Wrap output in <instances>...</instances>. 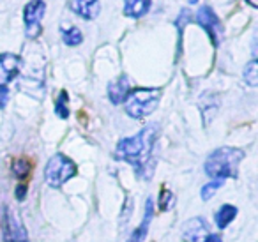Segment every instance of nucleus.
I'll return each mask as SVG.
<instances>
[{
    "label": "nucleus",
    "instance_id": "obj_18",
    "mask_svg": "<svg viewBox=\"0 0 258 242\" xmlns=\"http://www.w3.org/2000/svg\"><path fill=\"white\" fill-rule=\"evenodd\" d=\"M158 203H159V210H170L175 207V195H173L170 189H163L159 193V198H158Z\"/></svg>",
    "mask_w": 258,
    "mask_h": 242
},
{
    "label": "nucleus",
    "instance_id": "obj_11",
    "mask_svg": "<svg viewBox=\"0 0 258 242\" xmlns=\"http://www.w3.org/2000/svg\"><path fill=\"white\" fill-rule=\"evenodd\" d=\"M129 90H131V85H129V80L127 76H118L117 80H113V82L108 85V97H110V101L113 104H120L125 101V97H127Z\"/></svg>",
    "mask_w": 258,
    "mask_h": 242
},
{
    "label": "nucleus",
    "instance_id": "obj_14",
    "mask_svg": "<svg viewBox=\"0 0 258 242\" xmlns=\"http://www.w3.org/2000/svg\"><path fill=\"white\" fill-rule=\"evenodd\" d=\"M237 216V209L233 205H223L219 207V210L216 212V224H218L219 230L226 228Z\"/></svg>",
    "mask_w": 258,
    "mask_h": 242
},
{
    "label": "nucleus",
    "instance_id": "obj_13",
    "mask_svg": "<svg viewBox=\"0 0 258 242\" xmlns=\"http://www.w3.org/2000/svg\"><path fill=\"white\" fill-rule=\"evenodd\" d=\"M152 0H124V15L129 18H142L151 9Z\"/></svg>",
    "mask_w": 258,
    "mask_h": 242
},
{
    "label": "nucleus",
    "instance_id": "obj_8",
    "mask_svg": "<svg viewBox=\"0 0 258 242\" xmlns=\"http://www.w3.org/2000/svg\"><path fill=\"white\" fill-rule=\"evenodd\" d=\"M22 66V58L15 53H0V85L6 87L16 78Z\"/></svg>",
    "mask_w": 258,
    "mask_h": 242
},
{
    "label": "nucleus",
    "instance_id": "obj_25",
    "mask_svg": "<svg viewBox=\"0 0 258 242\" xmlns=\"http://www.w3.org/2000/svg\"><path fill=\"white\" fill-rule=\"evenodd\" d=\"M187 2H189V4H197L198 0H187Z\"/></svg>",
    "mask_w": 258,
    "mask_h": 242
},
{
    "label": "nucleus",
    "instance_id": "obj_7",
    "mask_svg": "<svg viewBox=\"0 0 258 242\" xmlns=\"http://www.w3.org/2000/svg\"><path fill=\"white\" fill-rule=\"evenodd\" d=\"M197 22H198V25H200L202 29H204L205 32L209 34L212 44H214V46H218V44L221 43L223 27H221V22H219V18L216 16V13L212 11L211 8L204 6V8H202L200 11L197 13Z\"/></svg>",
    "mask_w": 258,
    "mask_h": 242
},
{
    "label": "nucleus",
    "instance_id": "obj_9",
    "mask_svg": "<svg viewBox=\"0 0 258 242\" xmlns=\"http://www.w3.org/2000/svg\"><path fill=\"white\" fill-rule=\"evenodd\" d=\"M209 226L205 219L202 217H193L182 228V240L184 242H204L209 237Z\"/></svg>",
    "mask_w": 258,
    "mask_h": 242
},
{
    "label": "nucleus",
    "instance_id": "obj_16",
    "mask_svg": "<svg viewBox=\"0 0 258 242\" xmlns=\"http://www.w3.org/2000/svg\"><path fill=\"white\" fill-rule=\"evenodd\" d=\"M55 113L64 120L69 117V96L66 90H60V94H58L57 103H55Z\"/></svg>",
    "mask_w": 258,
    "mask_h": 242
},
{
    "label": "nucleus",
    "instance_id": "obj_23",
    "mask_svg": "<svg viewBox=\"0 0 258 242\" xmlns=\"http://www.w3.org/2000/svg\"><path fill=\"white\" fill-rule=\"evenodd\" d=\"M204 242H223V240H221V237H219V235H214V233H212V235H209V237L205 238Z\"/></svg>",
    "mask_w": 258,
    "mask_h": 242
},
{
    "label": "nucleus",
    "instance_id": "obj_5",
    "mask_svg": "<svg viewBox=\"0 0 258 242\" xmlns=\"http://www.w3.org/2000/svg\"><path fill=\"white\" fill-rule=\"evenodd\" d=\"M46 13V4L44 0H30L23 9V22H25V34L29 39H36L43 32L41 22Z\"/></svg>",
    "mask_w": 258,
    "mask_h": 242
},
{
    "label": "nucleus",
    "instance_id": "obj_10",
    "mask_svg": "<svg viewBox=\"0 0 258 242\" xmlns=\"http://www.w3.org/2000/svg\"><path fill=\"white\" fill-rule=\"evenodd\" d=\"M69 9L83 20L97 18L101 11L99 0H69Z\"/></svg>",
    "mask_w": 258,
    "mask_h": 242
},
{
    "label": "nucleus",
    "instance_id": "obj_17",
    "mask_svg": "<svg viewBox=\"0 0 258 242\" xmlns=\"http://www.w3.org/2000/svg\"><path fill=\"white\" fill-rule=\"evenodd\" d=\"M244 82L249 87L258 85V62L254 58L251 62H247L246 68H244Z\"/></svg>",
    "mask_w": 258,
    "mask_h": 242
},
{
    "label": "nucleus",
    "instance_id": "obj_21",
    "mask_svg": "<svg viewBox=\"0 0 258 242\" xmlns=\"http://www.w3.org/2000/svg\"><path fill=\"white\" fill-rule=\"evenodd\" d=\"M8 99H9V90L6 87L0 85V110L8 104Z\"/></svg>",
    "mask_w": 258,
    "mask_h": 242
},
{
    "label": "nucleus",
    "instance_id": "obj_3",
    "mask_svg": "<svg viewBox=\"0 0 258 242\" xmlns=\"http://www.w3.org/2000/svg\"><path fill=\"white\" fill-rule=\"evenodd\" d=\"M159 99H161V90L159 89L129 90L127 97L124 101L125 113L133 118H144L158 108Z\"/></svg>",
    "mask_w": 258,
    "mask_h": 242
},
{
    "label": "nucleus",
    "instance_id": "obj_1",
    "mask_svg": "<svg viewBox=\"0 0 258 242\" xmlns=\"http://www.w3.org/2000/svg\"><path fill=\"white\" fill-rule=\"evenodd\" d=\"M156 138H158V128L147 126L138 135L120 140L115 149V156L117 159L131 164L140 177H145V173H149L147 166L152 164V149H154Z\"/></svg>",
    "mask_w": 258,
    "mask_h": 242
},
{
    "label": "nucleus",
    "instance_id": "obj_15",
    "mask_svg": "<svg viewBox=\"0 0 258 242\" xmlns=\"http://www.w3.org/2000/svg\"><path fill=\"white\" fill-rule=\"evenodd\" d=\"M62 34V41H64L68 46H78L82 44L83 41V36H82V30L78 27H69V29H62L60 30Z\"/></svg>",
    "mask_w": 258,
    "mask_h": 242
},
{
    "label": "nucleus",
    "instance_id": "obj_20",
    "mask_svg": "<svg viewBox=\"0 0 258 242\" xmlns=\"http://www.w3.org/2000/svg\"><path fill=\"white\" fill-rule=\"evenodd\" d=\"M223 186V180H212V182H209V184H205L204 188H202V191H200V196H202V200H211L212 196L216 195V191H218L219 188Z\"/></svg>",
    "mask_w": 258,
    "mask_h": 242
},
{
    "label": "nucleus",
    "instance_id": "obj_2",
    "mask_svg": "<svg viewBox=\"0 0 258 242\" xmlns=\"http://www.w3.org/2000/svg\"><path fill=\"white\" fill-rule=\"evenodd\" d=\"M244 159V152L235 147H221L216 149L205 161V173L216 180L235 178L239 173V164Z\"/></svg>",
    "mask_w": 258,
    "mask_h": 242
},
{
    "label": "nucleus",
    "instance_id": "obj_12",
    "mask_svg": "<svg viewBox=\"0 0 258 242\" xmlns=\"http://www.w3.org/2000/svg\"><path fill=\"white\" fill-rule=\"evenodd\" d=\"M152 216H154V203H152V198H147L144 219H142L140 226L131 233V237L127 238V242H144V238L147 237V230H149V224H151V221H152Z\"/></svg>",
    "mask_w": 258,
    "mask_h": 242
},
{
    "label": "nucleus",
    "instance_id": "obj_24",
    "mask_svg": "<svg viewBox=\"0 0 258 242\" xmlns=\"http://www.w3.org/2000/svg\"><path fill=\"white\" fill-rule=\"evenodd\" d=\"M246 2H247V4H249L253 9H256V8H258V0H246Z\"/></svg>",
    "mask_w": 258,
    "mask_h": 242
},
{
    "label": "nucleus",
    "instance_id": "obj_19",
    "mask_svg": "<svg viewBox=\"0 0 258 242\" xmlns=\"http://www.w3.org/2000/svg\"><path fill=\"white\" fill-rule=\"evenodd\" d=\"M11 170L18 178H25L27 175L30 173V163L27 159H16V161H13Z\"/></svg>",
    "mask_w": 258,
    "mask_h": 242
},
{
    "label": "nucleus",
    "instance_id": "obj_4",
    "mask_svg": "<svg viewBox=\"0 0 258 242\" xmlns=\"http://www.w3.org/2000/svg\"><path fill=\"white\" fill-rule=\"evenodd\" d=\"M76 175V164L64 154H55L44 168V180L51 188H60Z\"/></svg>",
    "mask_w": 258,
    "mask_h": 242
},
{
    "label": "nucleus",
    "instance_id": "obj_6",
    "mask_svg": "<svg viewBox=\"0 0 258 242\" xmlns=\"http://www.w3.org/2000/svg\"><path fill=\"white\" fill-rule=\"evenodd\" d=\"M2 237L6 242H29L25 226L22 224V219L13 207H6L4 221H2Z\"/></svg>",
    "mask_w": 258,
    "mask_h": 242
},
{
    "label": "nucleus",
    "instance_id": "obj_22",
    "mask_svg": "<svg viewBox=\"0 0 258 242\" xmlns=\"http://www.w3.org/2000/svg\"><path fill=\"white\" fill-rule=\"evenodd\" d=\"M15 196H16V200H25V196H27V186L20 184L18 188H16V191H15Z\"/></svg>",
    "mask_w": 258,
    "mask_h": 242
}]
</instances>
